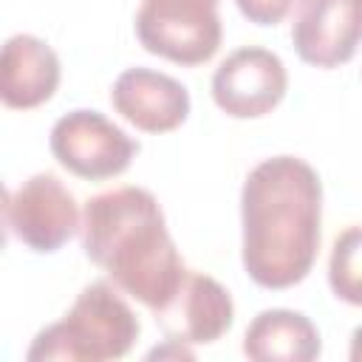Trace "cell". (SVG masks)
<instances>
[{
  "label": "cell",
  "instance_id": "obj_11",
  "mask_svg": "<svg viewBox=\"0 0 362 362\" xmlns=\"http://www.w3.org/2000/svg\"><path fill=\"white\" fill-rule=\"evenodd\" d=\"M62 79V65L57 51L34 37L14 34L3 45L0 59V99L11 110H31L45 105Z\"/></svg>",
  "mask_w": 362,
  "mask_h": 362
},
{
  "label": "cell",
  "instance_id": "obj_15",
  "mask_svg": "<svg viewBox=\"0 0 362 362\" xmlns=\"http://www.w3.org/2000/svg\"><path fill=\"white\" fill-rule=\"evenodd\" d=\"M348 356H351V362H362V325L354 328V334H351V351H348Z\"/></svg>",
  "mask_w": 362,
  "mask_h": 362
},
{
  "label": "cell",
  "instance_id": "obj_13",
  "mask_svg": "<svg viewBox=\"0 0 362 362\" xmlns=\"http://www.w3.org/2000/svg\"><path fill=\"white\" fill-rule=\"evenodd\" d=\"M328 286L337 300L362 305V226L337 235L328 257Z\"/></svg>",
  "mask_w": 362,
  "mask_h": 362
},
{
  "label": "cell",
  "instance_id": "obj_1",
  "mask_svg": "<svg viewBox=\"0 0 362 362\" xmlns=\"http://www.w3.org/2000/svg\"><path fill=\"white\" fill-rule=\"evenodd\" d=\"M240 260L272 291L291 288L314 269L322 240V181L297 156H272L249 170L240 189Z\"/></svg>",
  "mask_w": 362,
  "mask_h": 362
},
{
  "label": "cell",
  "instance_id": "obj_4",
  "mask_svg": "<svg viewBox=\"0 0 362 362\" xmlns=\"http://www.w3.org/2000/svg\"><path fill=\"white\" fill-rule=\"evenodd\" d=\"M221 0H141L136 11V37L144 51L175 65L209 62L223 37Z\"/></svg>",
  "mask_w": 362,
  "mask_h": 362
},
{
  "label": "cell",
  "instance_id": "obj_14",
  "mask_svg": "<svg viewBox=\"0 0 362 362\" xmlns=\"http://www.w3.org/2000/svg\"><path fill=\"white\" fill-rule=\"evenodd\" d=\"M240 14L255 25H277L288 17L297 0H235Z\"/></svg>",
  "mask_w": 362,
  "mask_h": 362
},
{
  "label": "cell",
  "instance_id": "obj_6",
  "mask_svg": "<svg viewBox=\"0 0 362 362\" xmlns=\"http://www.w3.org/2000/svg\"><path fill=\"white\" fill-rule=\"evenodd\" d=\"M6 226L31 252L51 255L82 229V215L57 175L37 173L6 195Z\"/></svg>",
  "mask_w": 362,
  "mask_h": 362
},
{
  "label": "cell",
  "instance_id": "obj_12",
  "mask_svg": "<svg viewBox=\"0 0 362 362\" xmlns=\"http://www.w3.org/2000/svg\"><path fill=\"white\" fill-rule=\"evenodd\" d=\"M243 354L255 362H311L322 354V339L303 311L266 308L249 322Z\"/></svg>",
  "mask_w": 362,
  "mask_h": 362
},
{
  "label": "cell",
  "instance_id": "obj_2",
  "mask_svg": "<svg viewBox=\"0 0 362 362\" xmlns=\"http://www.w3.org/2000/svg\"><path fill=\"white\" fill-rule=\"evenodd\" d=\"M79 240L85 257L150 311L164 308L189 272L161 204L144 187H116L93 195L82 212Z\"/></svg>",
  "mask_w": 362,
  "mask_h": 362
},
{
  "label": "cell",
  "instance_id": "obj_5",
  "mask_svg": "<svg viewBox=\"0 0 362 362\" xmlns=\"http://www.w3.org/2000/svg\"><path fill=\"white\" fill-rule=\"evenodd\" d=\"M48 147L54 158L76 178L105 181L122 175L139 153V141L127 136L99 110H71L51 127Z\"/></svg>",
  "mask_w": 362,
  "mask_h": 362
},
{
  "label": "cell",
  "instance_id": "obj_10",
  "mask_svg": "<svg viewBox=\"0 0 362 362\" xmlns=\"http://www.w3.org/2000/svg\"><path fill=\"white\" fill-rule=\"evenodd\" d=\"M113 110L141 133H170L189 116V90L170 74L127 68L110 88Z\"/></svg>",
  "mask_w": 362,
  "mask_h": 362
},
{
  "label": "cell",
  "instance_id": "obj_8",
  "mask_svg": "<svg viewBox=\"0 0 362 362\" xmlns=\"http://www.w3.org/2000/svg\"><path fill=\"white\" fill-rule=\"evenodd\" d=\"M291 42L305 65L331 71L362 45V0H300Z\"/></svg>",
  "mask_w": 362,
  "mask_h": 362
},
{
  "label": "cell",
  "instance_id": "obj_3",
  "mask_svg": "<svg viewBox=\"0 0 362 362\" xmlns=\"http://www.w3.org/2000/svg\"><path fill=\"white\" fill-rule=\"evenodd\" d=\"M141 334L139 317L116 291V283L96 280L79 291L62 320L45 325L28 345L25 359L107 362L133 351Z\"/></svg>",
  "mask_w": 362,
  "mask_h": 362
},
{
  "label": "cell",
  "instance_id": "obj_7",
  "mask_svg": "<svg viewBox=\"0 0 362 362\" xmlns=\"http://www.w3.org/2000/svg\"><path fill=\"white\" fill-rule=\"evenodd\" d=\"M288 90L283 59L260 45L232 51L212 74V99L232 119H260L272 113Z\"/></svg>",
  "mask_w": 362,
  "mask_h": 362
},
{
  "label": "cell",
  "instance_id": "obj_9",
  "mask_svg": "<svg viewBox=\"0 0 362 362\" xmlns=\"http://www.w3.org/2000/svg\"><path fill=\"white\" fill-rule=\"evenodd\" d=\"M156 325L167 339L184 345L218 342L235 322L232 294L204 272H187L173 300L153 311Z\"/></svg>",
  "mask_w": 362,
  "mask_h": 362
}]
</instances>
